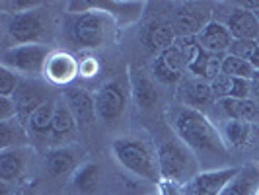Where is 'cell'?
Wrapping results in <instances>:
<instances>
[{
	"label": "cell",
	"instance_id": "cell-8",
	"mask_svg": "<svg viewBox=\"0 0 259 195\" xmlns=\"http://www.w3.org/2000/svg\"><path fill=\"white\" fill-rule=\"evenodd\" d=\"M94 100H96V113L105 123H113L123 115L127 107V94L119 82H107L100 86L94 94Z\"/></svg>",
	"mask_w": 259,
	"mask_h": 195
},
{
	"label": "cell",
	"instance_id": "cell-39",
	"mask_svg": "<svg viewBox=\"0 0 259 195\" xmlns=\"http://www.w3.org/2000/svg\"><path fill=\"white\" fill-rule=\"evenodd\" d=\"M255 16H257V22H259V10H257V12H255Z\"/></svg>",
	"mask_w": 259,
	"mask_h": 195
},
{
	"label": "cell",
	"instance_id": "cell-26",
	"mask_svg": "<svg viewBox=\"0 0 259 195\" xmlns=\"http://www.w3.org/2000/svg\"><path fill=\"white\" fill-rule=\"evenodd\" d=\"M29 133L26 125L14 117L0 123V150H12V148H24L29 143Z\"/></svg>",
	"mask_w": 259,
	"mask_h": 195
},
{
	"label": "cell",
	"instance_id": "cell-18",
	"mask_svg": "<svg viewBox=\"0 0 259 195\" xmlns=\"http://www.w3.org/2000/svg\"><path fill=\"white\" fill-rule=\"evenodd\" d=\"M80 164V152L72 146H55L45 156V170L53 178L74 174Z\"/></svg>",
	"mask_w": 259,
	"mask_h": 195
},
{
	"label": "cell",
	"instance_id": "cell-27",
	"mask_svg": "<svg viewBox=\"0 0 259 195\" xmlns=\"http://www.w3.org/2000/svg\"><path fill=\"white\" fill-rule=\"evenodd\" d=\"M144 39H146V47L156 55H160L176 45L178 35H176L171 24H152L146 29Z\"/></svg>",
	"mask_w": 259,
	"mask_h": 195
},
{
	"label": "cell",
	"instance_id": "cell-23",
	"mask_svg": "<svg viewBox=\"0 0 259 195\" xmlns=\"http://www.w3.org/2000/svg\"><path fill=\"white\" fill-rule=\"evenodd\" d=\"M26 172V154L24 148H12L0 152V182L2 185H10L18 182Z\"/></svg>",
	"mask_w": 259,
	"mask_h": 195
},
{
	"label": "cell",
	"instance_id": "cell-28",
	"mask_svg": "<svg viewBox=\"0 0 259 195\" xmlns=\"http://www.w3.org/2000/svg\"><path fill=\"white\" fill-rule=\"evenodd\" d=\"M219 107L226 119H240V121H247L251 123L257 117V105L251 98L247 100H234V98H226V100H219Z\"/></svg>",
	"mask_w": 259,
	"mask_h": 195
},
{
	"label": "cell",
	"instance_id": "cell-33",
	"mask_svg": "<svg viewBox=\"0 0 259 195\" xmlns=\"http://www.w3.org/2000/svg\"><path fill=\"white\" fill-rule=\"evenodd\" d=\"M37 6H39V2H35V0H4V2L0 4V8L4 10L6 16L29 12V10H35Z\"/></svg>",
	"mask_w": 259,
	"mask_h": 195
},
{
	"label": "cell",
	"instance_id": "cell-16",
	"mask_svg": "<svg viewBox=\"0 0 259 195\" xmlns=\"http://www.w3.org/2000/svg\"><path fill=\"white\" fill-rule=\"evenodd\" d=\"M129 84L133 100L139 107L150 109L158 102V90H156L154 76L148 74L144 68L129 66Z\"/></svg>",
	"mask_w": 259,
	"mask_h": 195
},
{
	"label": "cell",
	"instance_id": "cell-36",
	"mask_svg": "<svg viewBox=\"0 0 259 195\" xmlns=\"http://www.w3.org/2000/svg\"><path fill=\"white\" fill-rule=\"evenodd\" d=\"M96 72H98V63H96V59L86 57L84 61H80V74H82V76H94Z\"/></svg>",
	"mask_w": 259,
	"mask_h": 195
},
{
	"label": "cell",
	"instance_id": "cell-7",
	"mask_svg": "<svg viewBox=\"0 0 259 195\" xmlns=\"http://www.w3.org/2000/svg\"><path fill=\"white\" fill-rule=\"evenodd\" d=\"M240 168H214L199 172L191 182L183 185V195H221Z\"/></svg>",
	"mask_w": 259,
	"mask_h": 195
},
{
	"label": "cell",
	"instance_id": "cell-3",
	"mask_svg": "<svg viewBox=\"0 0 259 195\" xmlns=\"http://www.w3.org/2000/svg\"><path fill=\"white\" fill-rule=\"evenodd\" d=\"M156 150H158V166L162 180L185 185L201 172L197 154L178 137L164 139Z\"/></svg>",
	"mask_w": 259,
	"mask_h": 195
},
{
	"label": "cell",
	"instance_id": "cell-12",
	"mask_svg": "<svg viewBox=\"0 0 259 195\" xmlns=\"http://www.w3.org/2000/svg\"><path fill=\"white\" fill-rule=\"evenodd\" d=\"M152 76L162 84H180L187 76V68L178 47H169L168 51L156 55L152 63Z\"/></svg>",
	"mask_w": 259,
	"mask_h": 195
},
{
	"label": "cell",
	"instance_id": "cell-10",
	"mask_svg": "<svg viewBox=\"0 0 259 195\" xmlns=\"http://www.w3.org/2000/svg\"><path fill=\"white\" fill-rule=\"evenodd\" d=\"M176 98H178L180 105L203 111V107L212 104L214 94H212V88H210V82L208 80H203V78L193 76V74H187L178 84Z\"/></svg>",
	"mask_w": 259,
	"mask_h": 195
},
{
	"label": "cell",
	"instance_id": "cell-24",
	"mask_svg": "<svg viewBox=\"0 0 259 195\" xmlns=\"http://www.w3.org/2000/svg\"><path fill=\"white\" fill-rule=\"evenodd\" d=\"M96 8L107 12L117 24H135L141 16H143L144 4L143 2H119V0H111V2H94Z\"/></svg>",
	"mask_w": 259,
	"mask_h": 195
},
{
	"label": "cell",
	"instance_id": "cell-5",
	"mask_svg": "<svg viewBox=\"0 0 259 195\" xmlns=\"http://www.w3.org/2000/svg\"><path fill=\"white\" fill-rule=\"evenodd\" d=\"M49 49L43 43H27V45H12L2 51V66L14 70L16 74L37 76L43 74Z\"/></svg>",
	"mask_w": 259,
	"mask_h": 195
},
{
	"label": "cell",
	"instance_id": "cell-13",
	"mask_svg": "<svg viewBox=\"0 0 259 195\" xmlns=\"http://www.w3.org/2000/svg\"><path fill=\"white\" fill-rule=\"evenodd\" d=\"M49 92L43 84H39L35 80H22L20 88L14 94V102L18 107V119L26 125L29 115L37 109L39 105L49 102Z\"/></svg>",
	"mask_w": 259,
	"mask_h": 195
},
{
	"label": "cell",
	"instance_id": "cell-21",
	"mask_svg": "<svg viewBox=\"0 0 259 195\" xmlns=\"http://www.w3.org/2000/svg\"><path fill=\"white\" fill-rule=\"evenodd\" d=\"M259 189V166L246 164L238 170L230 183L222 189L221 195H255Z\"/></svg>",
	"mask_w": 259,
	"mask_h": 195
},
{
	"label": "cell",
	"instance_id": "cell-25",
	"mask_svg": "<svg viewBox=\"0 0 259 195\" xmlns=\"http://www.w3.org/2000/svg\"><path fill=\"white\" fill-rule=\"evenodd\" d=\"M102 182V170L94 162H82L72 174V187L78 195H94Z\"/></svg>",
	"mask_w": 259,
	"mask_h": 195
},
{
	"label": "cell",
	"instance_id": "cell-17",
	"mask_svg": "<svg viewBox=\"0 0 259 195\" xmlns=\"http://www.w3.org/2000/svg\"><path fill=\"white\" fill-rule=\"evenodd\" d=\"M78 123L72 111L68 109L65 100H57V107H55V117H53V127H51V143L57 146H68L76 139L78 135Z\"/></svg>",
	"mask_w": 259,
	"mask_h": 195
},
{
	"label": "cell",
	"instance_id": "cell-35",
	"mask_svg": "<svg viewBox=\"0 0 259 195\" xmlns=\"http://www.w3.org/2000/svg\"><path fill=\"white\" fill-rule=\"evenodd\" d=\"M158 195H183V185L176 182H168V180H160Z\"/></svg>",
	"mask_w": 259,
	"mask_h": 195
},
{
	"label": "cell",
	"instance_id": "cell-6",
	"mask_svg": "<svg viewBox=\"0 0 259 195\" xmlns=\"http://www.w3.org/2000/svg\"><path fill=\"white\" fill-rule=\"evenodd\" d=\"M4 29L10 41H14V45H27V43H39L47 31V26L43 14L39 10H29L24 14L8 16Z\"/></svg>",
	"mask_w": 259,
	"mask_h": 195
},
{
	"label": "cell",
	"instance_id": "cell-34",
	"mask_svg": "<svg viewBox=\"0 0 259 195\" xmlns=\"http://www.w3.org/2000/svg\"><path fill=\"white\" fill-rule=\"evenodd\" d=\"M18 117V107L14 98H6V96H0V123L2 121H8Z\"/></svg>",
	"mask_w": 259,
	"mask_h": 195
},
{
	"label": "cell",
	"instance_id": "cell-41",
	"mask_svg": "<svg viewBox=\"0 0 259 195\" xmlns=\"http://www.w3.org/2000/svg\"><path fill=\"white\" fill-rule=\"evenodd\" d=\"M154 195H158V193H154Z\"/></svg>",
	"mask_w": 259,
	"mask_h": 195
},
{
	"label": "cell",
	"instance_id": "cell-15",
	"mask_svg": "<svg viewBox=\"0 0 259 195\" xmlns=\"http://www.w3.org/2000/svg\"><path fill=\"white\" fill-rule=\"evenodd\" d=\"M197 43L203 47V51L212 53V55H228L234 43L232 33L228 31L226 24L210 20L207 26L201 29L197 35Z\"/></svg>",
	"mask_w": 259,
	"mask_h": 195
},
{
	"label": "cell",
	"instance_id": "cell-20",
	"mask_svg": "<svg viewBox=\"0 0 259 195\" xmlns=\"http://www.w3.org/2000/svg\"><path fill=\"white\" fill-rule=\"evenodd\" d=\"M226 27L234 39H259V22L255 12L234 6L232 14L226 20Z\"/></svg>",
	"mask_w": 259,
	"mask_h": 195
},
{
	"label": "cell",
	"instance_id": "cell-9",
	"mask_svg": "<svg viewBox=\"0 0 259 195\" xmlns=\"http://www.w3.org/2000/svg\"><path fill=\"white\" fill-rule=\"evenodd\" d=\"M210 22V10L199 4H182L171 20L178 37H197L201 29Z\"/></svg>",
	"mask_w": 259,
	"mask_h": 195
},
{
	"label": "cell",
	"instance_id": "cell-2",
	"mask_svg": "<svg viewBox=\"0 0 259 195\" xmlns=\"http://www.w3.org/2000/svg\"><path fill=\"white\" fill-rule=\"evenodd\" d=\"M111 150L121 168L144 182L160 183L162 174L158 166V150L150 141L139 135H123L111 143Z\"/></svg>",
	"mask_w": 259,
	"mask_h": 195
},
{
	"label": "cell",
	"instance_id": "cell-29",
	"mask_svg": "<svg viewBox=\"0 0 259 195\" xmlns=\"http://www.w3.org/2000/svg\"><path fill=\"white\" fill-rule=\"evenodd\" d=\"M251 123L247 121H240V119H226L224 125H222V139L226 146H246L249 141H251Z\"/></svg>",
	"mask_w": 259,
	"mask_h": 195
},
{
	"label": "cell",
	"instance_id": "cell-31",
	"mask_svg": "<svg viewBox=\"0 0 259 195\" xmlns=\"http://www.w3.org/2000/svg\"><path fill=\"white\" fill-rule=\"evenodd\" d=\"M222 74L251 80L253 74H255V68L249 65L247 61L236 57V55H224V61H222Z\"/></svg>",
	"mask_w": 259,
	"mask_h": 195
},
{
	"label": "cell",
	"instance_id": "cell-1",
	"mask_svg": "<svg viewBox=\"0 0 259 195\" xmlns=\"http://www.w3.org/2000/svg\"><path fill=\"white\" fill-rule=\"evenodd\" d=\"M169 125L176 137L187 144L195 154L205 152L208 156H226L228 146L222 139L221 131L212 125L203 111L178 105L169 111Z\"/></svg>",
	"mask_w": 259,
	"mask_h": 195
},
{
	"label": "cell",
	"instance_id": "cell-11",
	"mask_svg": "<svg viewBox=\"0 0 259 195\" xmlns=\"http://www.w3.org/2000/svg\"><path fill=\"white\" fill-rule=\"evenodd\" d=\"M68 105V109L72 111V115L76 119L78 129L88 133L92 131L94 123H96V100H94V94H90L84 88H70L66 90L65 98H63Z\"/></svg>",
	"mask_w": 259,
	"mask_h": 195
},
{
	"label": "cell",
	"instance_id": "cell-4",
	"mask_svg": "<svg viewBox=\"0 0 259 195\" xmlns=\"http://www.w3.org/2000/svg\"><path fill=\"white\" fill-rule=\"evenodd\" d=\"M113 26H115V20L107 12L94 6L90 12L86 14H76V16L70 14L68 33H70V39L76 43L78 47L98 49L109 39Z\"/></svg>",
	"mask_w": 259,
	"mask_h": 195
},
{
	"label": "cell",
	"instance_id": "cell-38",
	"mask_svg": "<svg viewBox=\"0 0 259 195\" xmlns=\"http://www.w3.org/2000/svg\"><path fill=\"white\" fill-rule=\"evenodd\" d=\"M8 195H35L33 191H29V189H18V191H12V193Z\"/></svg>",
	"mask_w": 259,
	"mask_h": 195
},
{
	"label": "cell",
	"instance_id": "cell-40",
	"mask_svg": "<svg viewBox=\"0 0 259 195\" xmlns=\"http://www.w3.org/2000/svg\"><path fill=\"white\" fill-rule=\"evenodd\" d=\"M255 195H259V189H257V193H255Z\"/></svg>",
	"mask_w": 259,
	"mask_h": 195
},
{
	"label": "cell",
	"instance_id": "cell-19",
	"mask_svg": "<svg viewBox=\"0 0 259 195\" xmlns=\"http://www.w3.org/2000/svg\"><path fill=\"white\" fill-rule=\"evenodd\" d=\"M210 88L214 94V100H226V98H234V100H247L251 96V80L246 78H236L228 76V74H219L210 82Z\"/></svg>",
	"mask_w": 259,
	"mask_h": 195
},
{
	"label": "cell",
	"instance_id": "cell-14",
	"mask_svg": "<svg viewBox=\"0 0 259 195\" xmlns=\"http://www.w3.org/2000/svg\"><path fill=\"white\" fill-rule=\"evenodd\" d=\"M80 74V61H76L70 53L57 51L51 53L47 59V65L43 70V76L55 86H66Z\"/></svg>",
	"mask_w": 259,
	"mask_h": 195
},
{
	"label": "cell",
	"instance_id": "cell-22",
	"mask_svg": "<svg viewBox=\"0 0 259 195\" xmlns=\"http://www.w3.org/2000/svg\"><path fill=\"white\" fill-rule=\"evenodd\" d=\"M55 107H57V100H49L43 105H39L37 109L29 115L26 123V129L29 133V139H47L51 137L53 127V117H55Z\"/></svg>",
	"mask_w": 259,
	"mask_h": 195
},
{
	"label": "cell",
	"instance_id": "cell-30",
	"mask_svg": "<svg viewBox=\"0 0 259 195\" xmlns=\"http://www.w3.org/2000/svg\"><path fill=\"white\" fill-rule=\"evenodd\" d=\"M228 55H236L259 70V39H234Z\"/></svg>",
	"mask_w": 259,
	"mask_h": 195
},
{
	"label": "cell",
	"instance_id": "cell-37",
	"mask_svg": "<svg viewBox=\"0 0 259 195\" xmlns=\"http://www.w3.org/2000/svg\"><path fill=\"white\" fill-rule=\"evenodd\" d=\"M251 94L259 98V70H255V74L251 78Z\"/></svg>",
	"mask_w": 259,
	"mask_h": 195
},
{
	"label": "cell",
	"instance_id": "cell-32",
	"mask_svg": "<svg viewBox=\"0 0 259 195\" xmlns=\"http://www.w3.org/2000/svg\"><path fill=\"white\" fill-rule=\"evenodd\" d=\"M20 84H22L20 74H16L14 70L6 68V66H0V96L14 98L16 90L20 88Z\"/></svg>",
	"mask_w": 259,
	"mask_h": 195
}]
</instances>
